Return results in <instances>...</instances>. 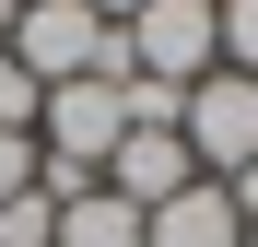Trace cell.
Segmentation results:
<instances>
[{"label":"cell","mask_w":258,"mask_h":247,"mask_svg":"<svg viewBox=\"0 0 258 247\" xmlns=\"http://www.w3.org/2000/svg\"><path fill=\"white\" fill-rule=\"evenodd\" d=\"M0 59H12L35 94H59V82H129V35H117V24H94L82 0H24Z\"/></svg>","instance_id":"6da1fadb"},{"label":"cell","mask_w":258,"mask_h":247,"mask_svg":"<svg viewBox=\"0 0 258 247\" xmlns=\"http://www.w3.org/2000/svg\"><path fill=\"white\" fill-rule=\"evenodd\" d=\"M117 35H129V82H164V94H188V82H211V71H223L211 0H141Z\"/></svg>","instance_id":"7a4b0ae2"},{"label":"cell","mask_w":258,"mask_h":247,"mask_svg":"<svg viewBox=\"0 0 258 247\" xmlns=\"http://www.w3.org/2000/svg\"><path fill=\"white\" fill-rule=\"evenodd\" d=\"M176 141H188V165L211 188H235L246 165H258V82L246 71H211V82H188V106H176Z\"/></svg>","instance_id":"3957f363"},{"label":"cell","mask_w":258,"mask_h":247,"mask_svg":"<svg viewBox=\"0 0 258 247\" xmlns=\"http://www.w3.org/2000/svg\"><path fill=\"white\" fill-rule=\"evenodd\" d=\"M106 188L129 200V212H164L176 188H200V165H188V141H176V130H129V141H117V165H106Z\"/></svg>","instance_id":"277c9868"},{"label":"cell","mask_w":258,"mask_h":247,"mask_svg":"<svg viewBox=\"0 0 258 247\" xmlns=\"http://www.w3.org/2000/svg\"><path fill=\"white\" fill-rule=\"evenodd\" d=\"M141 247H246V212H235V188H176L164 212H141Z\"/></svg>","instance_id":"5b68a950"},{"label":"cell","mask_w":258,"mask_h":247,"mask_svg":"<svg viewBox=\"0 0 258 247\" xmlns=\"http://www.w3.org/2000/svg\"><path fill=\"white\" fill-rule=\"evenodd\" d=\"M59 247H141V212L94 177V188H71V200H59Z\"/></svg>","instance_id":"8992f818"},{"label":"cell","mask_w":258,"mask_h":247,"mask_svg":"<svg viewBox=\"0 0 258 247\" xmlns=\"http://www.w3.org/2000/svg\"><path fill=\"white\" fill-rule=\"evenodd\" d=\"M211 35H223V71L258 82V0H211Z\"/></svg>","instance_id":"52a82bcc"},{"label":"cell","mask_w":258,"mask_h":247,"mask_svg":"<svg viewBox=\"0 0 258 247\" xmlns=\"http://www.w3.org/2000/svg\"><path fill=\"white\" fill-rule=\"evenodd\" d=\"M35 177H47V153H35V141H24V130H0V200H24V188H35Z\"/></svg>","instance_id":"ba28073f"},{"label":"cell","mask_w":258,"mask_h":247,"mask_svg":"<svg viewBox=\"0 0 258 247\" xmlns=\"http://www.w3.org/2000/svg\"><path fill=\"white\" fill-rule=\"evenodd\" d=\"M35 106H47V94H35L12 59H0V130H24V141H35Z\"/></svg>","instance_id":"9c48e42d"},{"label":"cell","mask_w":258,"mask_h":247,"mask_svg":"<svg viewBox=\"0 0 258 247\" xmlns=\"http://www.w3.org/2000/svg\"><path fill=\"white\" fill-rule=\"evenodd\" d=\"M82 12H94V24H129V12H141V0H82Z\"/></svg>","instance_id":"30bf717a"},{"label":"cell","mask_w":258,"mask_h":247,"mask_svg":"<svg viewBox=\"0 0 258 247\" xmlns=\"http://www.w3.org/2000/svg\"><path fill=\"white\" fill-rule=\"evenodd\" d=\"M235 212H246V224H258V165H246V177H235Z\"/></svg>","instance_id":"8fae6325"},{"label":"cell","mask_w":258,"mask_h":247,"mask_svg":"<svg viewBox=\"0 0 258 247\" xmlns=\"http://www.w3.org/2000/svg\"><path fill=\"white\" fill-rule=\"evenodd\" d=\"M12 12H24V0H0V47H12Z\"/></svg>","instance_id":"7c38bea8"}]
</instances>
